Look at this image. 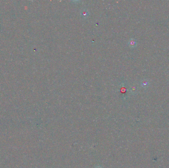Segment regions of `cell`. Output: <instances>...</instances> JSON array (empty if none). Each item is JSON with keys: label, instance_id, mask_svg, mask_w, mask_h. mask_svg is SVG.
Instances as JSON below:
<instances>
[{"label": "cell", "instance_id": "6da1fadb", "mask_svg": "<svg viewBox=\"0 0 169 168\" xmlns=\"http://www.w3.org/2000/svg\"><path fill=\"white\" fill-rule=\"evenodd\" d=\"M80 14L82 18H83V19H87L89 16V14L88 9H84L81 11Z\"/></svg>", "mask_w": 169, "mask_h": 168}, {"label": "cell", "instance_id": "7a4b0ae2", "mask_svg": "<svg viewBox=\"0 0 169 168\" xmlns=\"http://www.w3.org/2000/svg\"><path fill=\"white\" fill-rule=\"evenodd\" d=\"M136 44L137 43H136V40L135 39H134V38L130 39L128 42V46L131 48H134L136 46Z\"/></svg>", "mask_w": 169, "mask_h": 168}]
</instances>
